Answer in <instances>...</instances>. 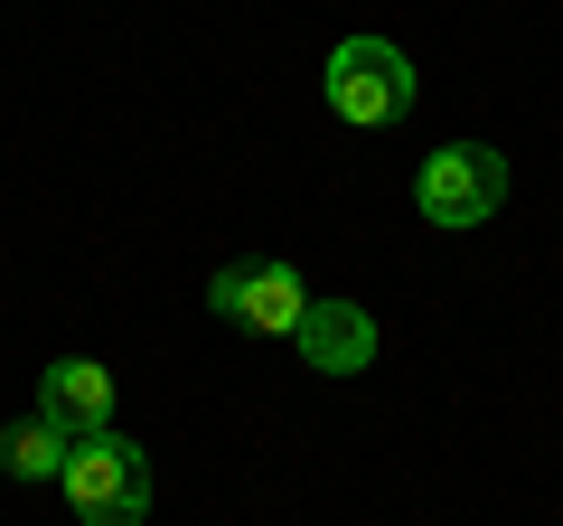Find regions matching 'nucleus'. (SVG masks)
Wrapping results in <instances>:
<instances>
[{
  "mask_svg": "<svg viewBox=\"0 0 563 526\" xmlns=\"http://www.w3.org/2000/svg\"><path fill=\"white\" fill-rule=\"evenodd\" d=\"M413 207L432 226H451V235H461V226H488L507 207V161L488 142H451V151H432V161H422V179H413Z\"/></svg>",
  "mask_w": 563,
  "mask_h": 526,
  "instance_id": "3",
  "label": "nucleus"
},
{
  "mask_svg": "<svg viewBox=\"0 0 563 526\" xmlns=\"http://www.w3.org/2000/svg\"><path fill=\"white\" fill-rule=\"evenodd\" d=\"M291 348L310 358V376H357V366L376 358V320H366L357 302H310L301 329H291Z\"/></svg>",
  "mask_w": 563,
  "mask_h": 526,
  "instance_id": "5",
  "label": "nucleus"
},
{
  "mask_svg": "<svg viewBox=\"0 0 563 526\" xmlns=\"http://www.w3.org/2000/svg\"><path fill=\"white\" fill-rule=\"evenodd\" d=\"M38 414L66 432V442H76V432H103L113 424V376H103L95 358H57L38 376Z\"/></svg>",
  "mask_w": 563,
  "mask_h": 526,
  "instance_id": "6",
  "label": "nucleus"
},
{
  "mask_svg": "<svg viewBox=\"0 0 563 526\" xmlns=\"http://www.w3.org/2000/svg\"><path fill=\"white\" fill-rule=\"evenodd\" d=\"M329 113L357 122V132H385V122L413 113V57L395 39H339L329 47V76H320Z\"/></svg>",
  "mask_w": 563,
  "mask_h": 526,
  "instance_id": "2",
  "label": "nucleus"
},
{
  "mask_svg": "<svg viewBox=\"0 0 563 526\" xmlns=\"http://www.w3.org/2000/svg\"><path fill=\"white\" fill-rule=\"evenodd\" d=\"M0 461H10V480H57L66 470V432L47 424V414H29V424L0 432Z\"/></svg>",
  "mask_w": 563,
  "mask_h": 526,
  "instance_id": "7",
  "label": "nucleus"
},
{
  "mask_svg": "<svg viewBox=\"0 0 563 526\" xmlns=\"http://www.w3.org/2000/svg\"><path fill=\"white\" fill-rule=\"evenodd\" d=\"M207 310H217L225 329H254V339H291V329H301V310H310V292H301V273H291V263L254 254V263H217Z\"/></svg>",
  "mask_w": 563,
  "mask_h": 526,
  "instance_id": "4",
  "label": "nucleus"
},
{
  "mask_svg": "<svg viewBox=\"0 0 563 526\" xmlns=\"http://www.w3.org/2000/svg\"><path fill=\"white\" fill-rule=\"evenodd\" d=\"M66 507H76V526H141L151 517V461H141L132 432H76L66 442V470H57Z\"/></svg>",
  "mask_w": 563,
  "mask_h": 526,
  "instance_id": "1",
  "label": "nucleus"
}]
</instances>
